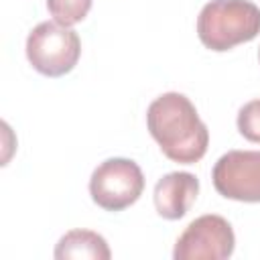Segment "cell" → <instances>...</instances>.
I'll return each mask as SVG.
<instances>
[{
    "label": "cell",
    "mask_w": 260,
    "mask_h": 260,
    "mask_svg": "<svg viewBox=\"0 0 260 260\" xmlns=\"http://www.w3.org/2000/svg\"><path fill=\"white\" fill-rule=\"evenodd\" d=\"M258 59H260V49H258Z\"/></svg>",
    "instance_id": "cell-11"
},
{
    "label": "cell",
    "mask_w": 260,
    "mask_h": 260,
    "mask_svg": "<svg viewBox=\"0 0 260 260\" xmlns=\"http://www.w3.org/2000/svg\"><path fill=\"white\" fill-rule=\"evenodd\" d=\"M146 128L173 162L193 165L207 152L209 130L185 93L167 91L152 100L146 110Z\"/></svg>",
    "instance_id": "cell-1"
},
{
    "label": "cell",
    "mask_w": 260,
    "mask_h": 260,
    "mask_svg": "<svg viewBox=\"0 0 260 260\" xmlns=\"http://www.w3.org/2000/svg\"><path fill=\"white\" fill-rule=\"evenodd\" d=\"M236 236L232 223L215 213L193 219L177 238L175 260H225L234 254Z\"/></svg>",
    "instance_id": "cell-5"
},
{
    "label": "cell",
    "mask_w": 260,
    "mask_h": 260,
    "mask_svg": "<svg viewBox=\"0 0 260 260\" xmlns=\"http://www.w3.org/2000/svg\"><path fill=\"white\" fill-rule=\"evenodd\" d=\"M144 189V175L132 158H106L89 177V195L106 211H122L138 201Z\"/></svg>",
    "instance_id": "cell-4"
},
{
    "label": "cell",
    "mask_w": 260,
    "mask_h": 260,
    "mask_svg": "<svg viewBox=\"0 0 260 260\" xmlns=\"http://www.w3.org/2000/svg\"><path fill=\"white\" fill-rule=\"evenodd\" d=\"M91 8V0H47V10L55 22L73 26L81 22Z\"/></svg>",
    "instance_id": "cell-9"
},
{
    "label": "cell",
    "mask_w": 260,
    "mask_h": 260,
    "mask_svg": "<svg viewBox=\"0 0 260 260\" xmlns=\"http://www.w3.org/2000/svg\"><path fill=\"white\" fill-rule=\"evenodd\" d=\"M199 195V179L187 171H173L160 177L154 185V207L162 219H181L187 215Z\"/></svg>",
    "instance_id": "cell-7"
},
{
    "label": "cell",
    "mask_w": 260,
    "mask_h": 260,
    "mask_svg": "<svg viewBox=\"0 0 260 260\" xmlns=\"http://www.w3.org/2000/svg\"><path fill=\"white\" fill-rule=\"evenodd\" d=\"M236 124H238V132L246 140L260 144V98L246 102L238 110Z\"/></svg>",
    "instance_id": "cell-10"
},
{
    "label": "cell",
    "mask_w": 260,
    "mask_h": 260,
    "mask_svg": "<svg viewBox=\"0 0 260 260\" xmlns=\"http://www.w3.org/2000/svg\"><path fill=\"white\" fill-rule=\"evenodd\" d=\"M24 49L26 59L35 71L45 77H61L77 65L81 55V41L71 26L45 20L28 32Z\"/></svg>",
    "instance_id": "cell-3"
},
{
    "label": "cell",
    "mask_w": 260,
    "mask_h": 260,
    "mask_svg": "<svg viewBox=\"0 0 260 260\" xmlns=\"http://www.w3.org/2000/svg\"><path fill=\"white\" fill-rule=\"evenodd\" d=\"M260 35V8L250 0H211L197 16L203 47L223 53Z\"/></svg>",
    "instance_id": "cell-2"
},
{
    "label": "cell",
    "mask_w": 260,
    "mask_h": 260,
    "mask_svg": "<svg viewBox=\"0 0 260 260\" xmlns=\"http://www.w3.org/2000/svg\"><path fill=\"white\" fill-rule=\"evenodd\" d=\"M211 179L221 197L260 203V150H228L217 158Z\"/></svg>",
    "instance_id": "cell-6"
},
{
    "label": "cell",
    "mask_w": 260,
    "mask_h": 260,
    "mask_svg": "<svg viewBox=\"0 0 260 260\" xmlns=\"http://www.w3.org/2000/svg\"><path fill=\"white\" fill-rule=\"evenodd\" d=\"M57 260H110L112 252L110 246L106 242L104 236H100L98 232L91 230H69L67 234H63L55 246V254Z\"/></svg>",
    "instance_id": "cell-8"
}]
</instances>
